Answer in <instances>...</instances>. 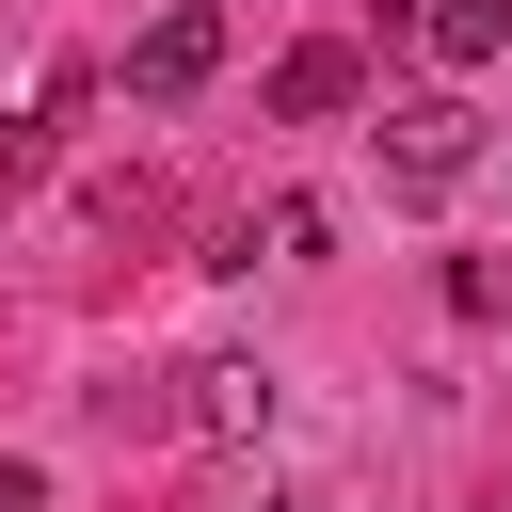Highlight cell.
<instances>
[{
	"instance_id": "cell-1",
	"label": "cell",
	"mask_w": 512,
	"mask_h": 512,
	"mask_svg": "<svg viewBox=\"0 0 512 512\" xmlns=\"http://www.w3.org/2000/svg\"><path fill=\"white\" fill-rule=\"evenodd\" d=\"M208 80H224V0H176V16L128 32V96H144V112H176V96H208Z\"/></svg>"
},
{
	"instance_id": "cell-2",
	"label": "cell",
	"mask_w": 512,
	"mask_h": 512,
	"mask_svg": "<svg viewBox=\"0 0 512 512\" xmlns=\"http://www.w3.org/2000/svg\"><path fill=\"white\" fill-rule=\"evenodd\" d=\"M368 144H384V176H400V192H448V176L480 160V112H464V96H384V128H368Z\"/></svg>"
},
{
	"instance_id": "cell-3",
	"label": "cell",
	"mask_w": 512,
	"mask_h": 512,
	"mask_svg": "<svg viewBox=\"0 0 512 512\" xmlns=\"http://www.w3.org/2000/svg\"><path fill=\"white\" fill-rule=\"evenodd\" d=\"M352 96H368V64H352V48H336V32H304V48H288V64H272V128H336V112H352Z\"/></svg>"
},
{
	"instance_id": "cell-4",
	"label": "cell",
	"mask_w": 512,
	"mask_h": 512,
	"mask_svg": "<svg viewBox=\"0 0 512 512\" xmlns=\"http://www.w3.org/2000/svg\"><path fill=\"white\" fill-rule=\"evenodd\" d=\"M192 432H208V448H256V432H272V368H256V352H208V368H192Z\"/></svg>"
},
{
	"instance_id": "cell-5",
	"label": "cell",
	"mask_w": 512,
	"mask_h": 512,
	"mask_svg": "<svg viewBox=\"0 0 512 512\" xmlns=\"http://www.w3.org/2000/svg\"><path fill=\"white\" fill-rule=\"evenodd\" d=\"M416 32H432V64L464 80V64H496V48H512V0H432Z\"/></svg>"
},
{
	"instance_id": "cell-6",
	"label": "cell",
	"mask_w": 512,
	"mask_h": 512,
	"mask_svg": "<svg viewBox=\"0 0 512 512\" xmlns=\"http://www.w3.org/2000/svg\"><path fill=\"white\" fill-rule=\"evenodd\" d=\"M32 176H48V128H0V208H16Z\"/></svg>"
},
{
	"instance_id": "cell-7",
	"label": "cell",
	"mask_w": 512,
	"mask_h": 512,
	"mask_svg": "<svg viewBox=\"0 0 512 512\" xmlns=\"http://www.w3.org/2000/svg\"><path fill=\"white\" fill-rule=\"evenodd\" d=\"M0 512H48V464L32 448H0Z\"/></svg>"
}]
</instances>
